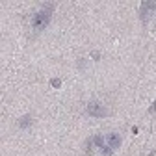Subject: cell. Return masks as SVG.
I'll return each mask as SVG.
<instances>
[{
  "instance_id": "obj_1",
  "label": "cell",
  "mask_w": 156,
  "mask_h": 156,
  "mask_svg": "<svg viewBox=\"0 0 156 156\" xmlns=\"http://www.w3.org/2000/svg\"><path fill=\"white\" fill-rule=\"evenodd\" d=\"M52 13H54V4H43L32 15V28L35 32L45 30L50 24V21H52Z\"/></svg>"
},
{
  "instance_id": "obj_2",
  "label": "cell",
  "mask_w": 156,
  "mask_h": 156,
  "mask_svg": "<svg viewBox=\"0 0 156 156\" xmlns=\"http://www.w3.org/2000/svg\"><path fill=\"white\" fill-rule=\"evenodd\" d=\"M86 110H87V113H89L91 117H106V115H108V110H106L99 101H89Z\"/></svg>"
},
{
  "instance_id": "obj_3",
  "label": "cell",
  "mask_w": 156,
  "mask_h": 156,
  "mask_svg": "<svg viewBox=\"0 0 156 156\" xmlns=\"http://www.w3.org/2000/svg\"><path fill=\"white\" fill-rule=\"evenodd\" d=\"M121 143H123V138H121V134H117V132H112V134L104 136V145L110 147L112 151H117L121 147Z\"/></svg>"
},
{
  "instance_id": "obj_4",
  "label": "cell",
  "mask_w": 156,
  "mask_h": 156,
  "mask_svg": "<svg viewBox=\"0 0 156 156\" xmlns=\"http://www.w3.org/2000/svg\"><path fill=\"white\" fill-rule=\"evenodd\" d=\"M154 11H156V2H141V6H140V19L145 23V21L151 19V15Z\"/></svg>"
},
{
  "instance_id": "obj_5",
  "label": "cell",
  "mask_w": 156,
  "mask_h": 156,
  "mask_svg": "<svg viewBox=\"0 0 156 156\" xmlns=\"http://www.w3.org/2000/svg\"><path fill=\"white\" fill-rule=\"evenodd\" d=\"M32 123H34V119H32V115H30V113H26L24 117H21V119L17 121L19 128H30V126H32Z\"/></svg>"
},
{
  "instance_id": "obj_6",
  "label": "cell",
  "mask_w": 156,
  "mask_h": 156,
  "mask_svg": "<svg viewBox=\"0 0 156 156\" xmlns=\"http://www.w3.org/2000/svg\"><path fill=\"white\" fill-rule=\"evenodd\" d=\"M93 149H95V145H93V140L89 138V140L86 141V152H87V154H93Z\"/></svg>"
},
{
  "instance_id": "obj_7",
  "label": "cell",
  "mask_w": 156,
  "mask_h": 156,
  "mask_svg": "<svg viewBox=\"0 0 156 156\" xmlns=\"http://www.w3.org/2000/svg\"><path fill=\"white\" fill-rule=\"evenodd\" d=\"M50 86H52V87H62V80H60V78H52V80H50Z\"/></svg>"
},
{
  "instance_id": "obj_8",
  "label": "cell",
  "mask_w": 156,
  "mask_h": 156,
  "mask_svg": "<svg viewBox=\"0 0 156 156\" xmlns=\"http://www.w3.org/2000/svg\"><path fill=\"white\" fill-rule=\"evenodd\" d=\"M91 58H93V60H99L101 54H99V52H91Z\"/></svg>"
},
{
  "instance_id": "obj_9",
  "label": "cell",
  "mask_w": 156,
  "mask_h": 156,
  "mask_svg": "<svg viewBox=\"0 0 156 156\" xmlns=\"http://www.w3.org/2000/svg\"><path fill=\"white\" fill-rule=\"evenodd\" d=\"M154 110H156V101H154V102H152V106L149 108V113H154Z\"/></svg>"
}]
</instances>
